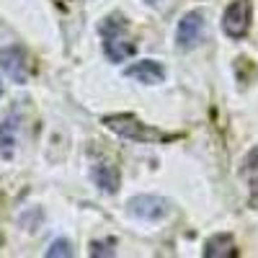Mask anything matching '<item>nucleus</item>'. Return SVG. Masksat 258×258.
<instances>
[{
    "instance_id": "f257e3e1",
    "label": "nucleus",
    "mask_w": 258,
    "mask_h": 258,
    "mask_svg": "<svg viewBox=\"0 0 258 258\" xmlns=\"http://www.w3.org/2000/svg\"><path fill=\"white\" fill-rule=\"evenodd\" d=\"M101 34H103V49H106V54H109L111 62H124L126 57H132L135 44H132V39H129V34H126V24L121 18L103 21Z\"/></svg>"
},
{
    "instance_id": "f03ea898",
    "label": "nucleus",
    "mask_w": 258,
    "mask_h": 258,
    "mask_svg": "<svg viewBox=\"0 0 258 258\" xmlns=\"http://www.w3.org/2000/svg\"><path fill=\"white\" fill-rule=\"evenodd\" d=\"M103 124L111 129V132L126 137V140H137V142H147V140H163V132H155V129H147L145 124H140L132 116H106Z\"/></svg>"
},
{
    "instance_id": "7ed1b4c3",
    "label": "nucleus",
    "mask_w": 258,
    "mask_h": 258,
    "mask_svg": "<svg viewBox=\"0 0 258 258\" xmlns=\"http://www.w3.org/2000/svg\"><path fill=\"white\" fill-rule=\"evenodd\" d=\"M248 26H250V6L248 0H235L232 6H227L225 16H222V29L227 36L232 39H240L248 34Z\"/></svg>"
},
{
    "instance_id": "20e7f679",
    "label": "nucleus",
    "mask_w": 258,
    "mask_h": 258,
    "mask_svg": "<svg viewBox=\"0 0 258 258\" xmlns=\"http://www.w3.org/2000/svg\"><path fill=\"white\" fill-rule=\"evenodd\" d=\"M170 212V204L160 197H135V199H129V214L137 220H145V222H158L163 220L165 214Z\"/></svg>"
},
{
    "instance_id": "39448f33",
    "label": "nucleus",
    "mask_w": 258,
    "mask_h": 258,
    "mask_svg": "<svg viewBox=\"0 0 258 258\" xmlns=\"http://www.w3.org/2000/svg\"><path fill=\"white\" fill-rule=\"evenodd\" d=\"M204 34V13L202 11H191L181 18L178 31H176V41H178V49H191L202 41Z\"/></svg>"
},
{
    "instance_id": "423d86ee",
    "label": "nucleus",
    "mask_w": 258,
    "mask_h": 258,
    "mask_svg": "<svg viewBox=\"0 0 258 258\" xmlns=\"http://www.w3.org/2000/svg\"><path fill=\"white\" fill-rule=\"evenodd\" d=\"M126 78H135L140 83H147V85H155L165 78V70H163V64L155 62V59H145V62H137L132 64V68H126L124 70Z\"/></svg>"
},
{
    "instance_id": "0eeeda50",
    "label": "nucleus",
    "mask_w": 258,
    "mask_h": 258,
    "mask_svg": "<svg viewBox=\"0 0 258 258\" xmlns=\"http://www.w3.org/2000/svg\"><path fill=\"white\" fill-rule=\"evenodd\" d=\"M0 68H3L16 83H26V62H24V52L18 47H8L0 52Z\"/></svg>"
},
{
    "instance_id": "6e6552de",
    "label": "nucleus",
    "mask_w": 258,
    "mask_h": 258,
    "mask_svg": "<svg viewBox=\"0 0 258 258\" xmlns=\"http://www.w3.org/2000/svg\"><path fill=\"white\" fill-rule=\"evenodd\" d=\"M235 243L230 235H212L204 245V255L207 258H227V255H235Z\"/></svg>"
},
{
    "instance_id": "1a4fd4ad",
    "label": "nucleus",
    "mask_w": 258,
    "mask_h": 258,
    "mask_svg": "<svg viewBox=\"0 0 258 258\" xmlns=\"http://www.w3.org/2000/svg\"><path fill=\"white\" fill-rule=\"evenodd\" d=\"M93 178H96V183H98L101 188H106V191H116V186H119V173L114 170L111 163H96Z\"/></svg>"
},
{
    "instance_id": "9d476101",
    "label": "nucleus",
    "mask_w": 258,
    "mask_h": 258,
    "mask_svg": "<svg viewBox=\"0 0 258 258\" xmlns=\"http://www.w3.org/2000/svg\"><path fill=\"white\" fill-rule=\"evenodd\" d=\"M47 255H49V258H57V255L70 258V255H73V250H70V243H68V240H54V243H52V248L47 250Z\"/></svg>"
},
{
    "instance_id": "9b49d317",
    "label": "nucleus",
    "mask_w": 258,
    "mask_h": 258,
    "mask_svg": "<svg viewBox=\"0 0 258 258\" xmlns=\"http://www.w3.org/2000/svg\"><path fill=\"white\" fill-rule=\"evenodd\" d=\"M147 3H158V0H147Z\"/></svg>"
}]
</instances>
